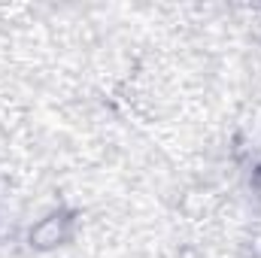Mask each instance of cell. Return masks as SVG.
I'll return each mask as SVG.
<instances>
[{
	"instance_id": "1",
	"label": "cell",
	"mask_w": 261,
	"mask_h": 258,
	"mask_svg": "<svg viewBox=\"0 0 261 258\" xmlns=\"http://www.w3.org/2000/svg\"><path fill=\"white\" fill-rule=\"evenodd\" d=\"M64 225H67V219H61V216H49V219H43V222L31 231V240H34L37 246L49 249V246H55V243L64 240Z\"/></svg>"
}]
</instances>
